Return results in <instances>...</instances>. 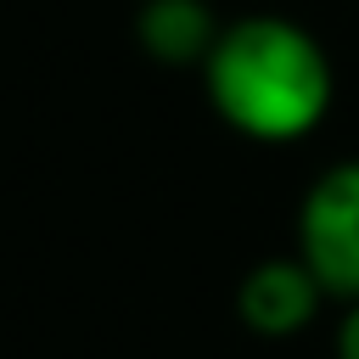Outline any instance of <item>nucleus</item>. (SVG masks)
Segmentation results:
<instances>
[{
	"mask_svg": "<svg viewBox=\"0 0 359 359\" xmlns=\"http://www.w3.org/2000/svg\"><path fill=\"white\" fill-rule=\"evenodd\" d=\"M292 252L320 280L325 303H359V157H337L303 185Z\"/></svg>",
	"mask_w": 359,
	"mask_h": 359,
	"instance_id": "f03ea898",
	"label": "nucleus"
},
{
	"mask_svg": "<svg viewBox=\"0 0 359 359\" xmlns=\"http://www.w3.org/2000/svg\"><path fill=\"white\" fill-rule=\"evenodd\" d=\"M213 118L252 146H297L337 107V62L325 39L286 11H241L202 56Z\"/></svg>",
	"mask_w": 359,
	"mask_h": 359,
	"instance_id": "f257e3e1",
	"label": "nucleus"
},
{
	"mask_svg": "<svg viewBox=\"0 0 359 359\" xmlns=\"http://www.w3.org/2000/svg\"><path fill=\"white\" fill-rule=\"evenodd\" d=\"M325 309V292L320 280L297 264V252H275V258H258L241 280H236V320L264 337V342H286V337H303Z\"/></svg>",
	"mask_w": 359,
	"mask_h": 359,
	"instance_id": "7ed1b4c3",
	"label": "nucleus"
},
{
	"mask_svg": "<svg viewBox=\"0 0 359 359\" xmlns=\"http://www.w3.org/2000/svg\"><path fill=\"white\" fill-rule=\"evenodd\" d=\"M224 17L208 0H140L135 6V45L157 67H202Z\"/></svg>",
	"mask_w": 359,
	"mask_h": 359,
	"instance_id": "20e7f679",
	"label": "nucleus"
},
{
	"mask_svg": "<svg viewBox=\"0 0 359 359\" xmlns=\"http://www.w3.org/2000/svg\"><path fill=\"white\" fill-rule=\"evenodd\" d=\"M331 348H337V359H359V303H342V320H337Z\"/></svg>",
	"mask_w": 359,
	"mask_h": 359,
	"instance_id": "39448f33",
	"label": "nucleus"
}]
</instances>
